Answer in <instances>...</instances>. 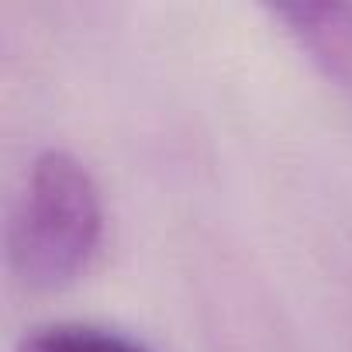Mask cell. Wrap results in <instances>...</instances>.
I'll list each match as a JSON object with an SVG mask.
<instances>
[{
	"instance_id": "6da1fadb",
	"label": "cell",
	"mask_w": 352,
	"mask_h": 352,
	"mask_svg": "<svg viewBox=\"0 0 352 352\" xmlns=\"http://www.w3.org/2000/svg\"><path fill=\"white\" fill-rule=\"evenodd\" d=\"M104 242V201L94 173L66 148H45L11 218V270L32 290L80 280Z\"/></svg>"
},
{
	"instance_id": "7a4b0ae2",
	"label": "cell",
	"mask_w": 352,
	"mask_h": 352,
	"mask_svg": "<svg viewBox=\"0 0 352 352\" xmlns=\"http://www.w3.org/2000/svg\"><path fill=\"white\" fill-rule=\"evenodd\" d=\"M307 59L338 87L352 90V4H283L273 11Z\"/></svg>"
},
{
	"instance_id": "3957f363",
	"label": "cell",
	"mask_w": 352,
	"mask_h": 352,
	"mask_svg": "<svg viewBox=\"0 0 352 352\" xmlns=\"http://www.w3.org/2000/svg\"><path fill=\"white\" fill-rule=\"evenodd\" d=\"M14 352H148L135 338L100 328V324H83V321H56L32 328Z\"/></svg>"
}]
</instances>
